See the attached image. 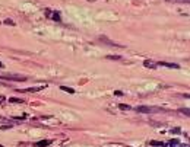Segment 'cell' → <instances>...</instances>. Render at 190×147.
Here are the masks:
<instances>
[{"instance_id": "obj_1", "label": "cell", "mask_w": 190, "mask_h": 147, "mask_svg": "<svg viewBox=\"0 0 190 147\" xmlns=\"http://www.w3.org/2000/svg\"><path fill=\"white\" fill-rule=\"evenodd\" d=\"M135 111H136V112H140V114H151L152 111H155V108L142 105V106H136V108H135Z\"/></svg>"}, {"instance_id": "obj_2", "label": "cell", "mask_w": 190, "mask_h": 147, "mask_svg": "<svg viewBox=\"0 0 190 147\" xmlns=\"http://www.w3.org/2000/svg\"><path fill=\"white\" fill-rule=\"evenodd\" d=\"M2 79H6V80H16V82H25L26 77L25 76H0Z\"/></svg>"}, {"instance_id": "obj_3", "label": "cell", "mask_w": 190, "mask_h": 147, "mask_svg": "<svg viewBox=\"0 0 190 147\" xmlns=\"http://www.w3.org/2000/svg\"><path fill=\"white\" fill-rule=\"evenodd\" d=\"M158 66H164V67H168V69H178L180 66H177V64H171V63H158Z\"/></svg>"}, {"instance_id": "obj_4", "label": "cell", "mask_w": 190, "mask_h": 147, "mask_svg": "<svg viewBox=\"0 0 190 147\" xmlns=\"http://www.w3.org/2000/svg\"><path fill=\"white\" fill-rule=\"evenodd\" d=\"M48 144H51V141H50V140H43V141L35 143V146H37V147H45V146H48Z\"/></svg>"}, {"instance_id": "obj_5", "label": "cell", "mask_w": 190, "mask_h": 147, "mask_svg": "<svg viewBox=\"0 0 190 147\" xmlns=\"http://www.w3.org/2000/svg\"><path fill=\"white\" fill-rule=\"evenodd\" d=\"M149 144H151V146H157V147H164V143H161V141H154V140H152V141H149Z\"/></svg>"}, {"instance_id": "obj_6", "label": "cell", "mask_w": 190, "mask_h": 147, "mask_svg": "<svg viewBox=\"0 0 190 147\" xmlns=\"http://www.w3.org/2000/svg\"><path fill=\"white\" fill-rule=\"evenodd\" d=\"M143 64H145V66H146V67H151V69H154V67H157V66H155V63L149 61V60H146V61L143 63Z\"/></svg>"}, {"instance_id": "obj_7", "label": "cell", "mask_w": 190, "mask_h": 147, "mask_svg": "<svg viewBox=\"0 0 190 147\" xmlns=\"http://www.w3.org/2000/svg\"><path fill=\"white\" fill-rule=\"evenodd\" d=\"M119 108L121 109V111H129V109H132L130 106H129V105H124V104H120V105H119Z\"/></svg>"}, {"instance_id": "obj_8", "label": "cell", "mask_w": 190, "mask_h": 147, "mask_svg": "<svg viewBox=\"0 0 190 147\" xmlns=\"http://www.w3.org/2000/svg\"><path fill=\"white\" fill-rule=\"evenodd\" d=\"M60 89H62V90H64V92H69V93H75V90L72 89V87H66V86H62Z\"/></svg>"}, {"instance_id": "obj_9", "label": "cell", "mask_w": 190, "mask_h": 147, "mask_svg": "<svg viewBox=\"0 0 190 147\" xmlns=\"http://www.w3.org/2000/svg\"><path fill=\"white\" fill-rule=\"evenodd\" d=\"M10 102H13V104H21V102H24L22 99H18V98H10Z\"/></svg>"}, {"instance_id": "obj_10", "label": "cell", "mask_w": 190, "mask_h": 147, "mask_svg": "<svg viewBox=\"0 0 190 147\" xmlns=\"http://www.w3.org/2000/svg\"><path fill=\"white\" fill-rule=\"evenodd\" d=\"M53 20H57V22H59V20H60V15L54 13V15H53Z\"/></svg>"}, {"instance_id": "obj_11", "label": "cell", "mask_w": 190, "mask_h": 147, "mask_svg": "<svg viewBox=\"0 0 190 147\" xmlns=\"http://www.w3.org/2000/svg\"><path fill=\"white\" fill-rule=\"evenodd\" d=\"M108 58H110V60H119V56H108Z\"/></svg>"}, {"instance_id": "obj_12", "label": "cell", "mask_w": 190, "mask_h": 147, "mask_svg": "<svg viewBox=\"0 0 190 147\" xmlns=\"http://www.w3.org/2000/svg\"><path fill=\"white\" fill-rule=\"evenodd\" d=\"M5 24H6V25H15V24H13V20H9V19H6V20H5Z\"/></svg>"}, {"instance_id": "obj_13", "label": "cell", "mask_w": 190, "mask_h": 147, "mask_svg": "<svg viewBox=\"0 0 190 147\" xmlns=\"http://www.w3.org/2000/svg\"><path fill=\"white\" fill-rule=\"evenodd\" d=\"M180 112H183V114H186V115H189V109L186 108V109H181Z\"/></svg>"}, {"instance_id": "obj_14", "label": "cell", "mask_w": 190, "mask_h": 147, "mask_svg": "<svg viewBox=\"0 0 190 147\" xmlns=\"http://www.w3.org/2000/svg\"><path fill=\"white\" fill-rule=\"evenodd\" d=\"M174 2H178V3H189V0H174Z\"/></svg>"}, {"instance_id": "obj_15", "label": "cell", "mask_w": 190, "mask_h": 147, "mask_svg": "<svg viewBox=\"0 0 190 147\" xmlns=\"http://www.w3.org/2000/svg\"><path fill=\"white\" fill-rule=\"evenodd\" d=\"M3 100H5V96H2V95H0V104H2Z\"/></svg>"}, {"instance_id": "obj_16", "label": "cell", "mask_w": 190, "mask_h": 147, "mask_svg": "<svg viewBox=\"0 0 190 147\" xmlns=\"http://www.w3.org/2000/svg\"><path fill=\"white\" fill-rule=\"evenodd\" d=\"M0 67H3V66H2V63H0Z\"/></svg>"}]
</instances>
